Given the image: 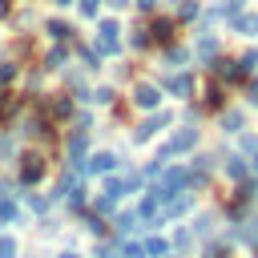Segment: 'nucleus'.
Returning a JSON list of instances; mask_svg holds the SVG:
<instances>
[{
  "label": "nucleus",
  "instance_id": "nucleus-1",
  "mask_svg": "<svg viewBox=\"0 0 258 258\" xmlns=\"http://www.w3.org/2000/svg\"><path fill=\"white\" fill-rule=\"evenodd\" d=\"M206 73H210V81H218V85H246L250 77L242 73V64H238V56H230V52H218L210 64H206Z\"/></svg>",
  "mask_w": 258,
  "mask_h": 258
},
{
  "label": "nucleus",
  "instance_id": "nucleus-2",
  "mask_svg": "<svg viewBox=\"0 0 258 258\" xmlns=\"http://www.w3.org/2000/svg\"><path fill=\"white\" fill-rule=\"evenodd\" d=\"M198 141H202V129L198 125H181V129H173L165 137V145L157 149V161H169L177 153H189V149H198Z\"/></svg>",
  "mask_w": 258,
  "mask_h": 258
},
{
  "label": "nucleus",
  "instance_id": "nucleus-3",
  "mask_svg": "<svg viewBox=\"0 0 258 258\" xmlns=\"http://www.w3.org/2000/svg\"><path fill=\"white\" fill-rule=\"evenodd\" d=\"M153 189H157L165 202H169L173 194H185V189H189V165H169V161H165V169L153 177Z\"/></svg>",
  "mask_w": 258,
  "mask_h": 258
},
{
  "label": "nucleus",
  "instance_id": "nucleus-4",
  "mask_svg": "<svg viewBox=\"0 0 258 258\" xmlns=\"http://www.w3.org/2000/svg\"><path fill=\"white\" fill-rule=\"evenodd\" d=\"M161 93H165V97H177V101H194V97H198V77H194V69L165 73V77H161Z\"/></svg>",
  "mask_w": 258,
  "mask_h": 258
},
{
  "label": "nucleus",
  "instance_id": "nucleus-5",
  "mask_svg": "<svg viewBox=\"0 0 258 258\" xmlns=\"http://www.w3.org/2000/svg\"><path fill=\"white\" fill-rule=\"evenodd\" d=\"M121 24L117 20H97V36H93V48L101 52V56H117L121 52Z\"/></svg>",
  "mask_w": 258,
  "mask_h": 258
},
{
  "label": "nucleus",
  "instance_id": "nucleus-6",
  "mask_svg": "<svg viewBox=\"0 0 258 258\" xmlns=\"http://www.w3.org/2000/svg\"><path fill=\"white\" fill-rule=\"evenodd\" d=\"M161 85H153V81H137L133 85V93H129V101L137 105V109H145V113H157L161 109Z\"/></svg>",
  "mask_w": 258,
  "mask_h": 258
},
{
  "label": "nucleus",
  "instance_id": "nucleus-7",
  "mask_svg": "<svg viewBox=\"0 0 258 258\" xmlns=\"http://www.w3.org/2000/svg\"><path fill=\"white\" fill-rule=\"evenodd\" d=\"M218 129H222L226 137H238L242 129H250V109H242V105H226V109L218 113Z\"/></svg>",
  "mask_w": 258,
  "mask_h": 258
},
{
  "label": "nucleus",
  "instance_id": "nucleus-8",
  "mask_svg": "<svg viewBox=\"0 0 258 258\" xmlns=\"http://www.w3.org/2000/svg\"><path fill=\"white\" fill-rule=\"evenodd\" d=\"M194 64H210L218 52H222V36L218 32H194Z\"/></svg>",
  "mask_w": 258,
  "mask_h": 258
},
{
  "label": "nucleus",
  "instance_id": "nucleus-9",
  "mask_svg": "<svg viewBox=\"0 0 258 258\" xmlns=\"http://www.w3.org/2000/svg\"><path fill=\"white\" fill-rule=\"evenodd\" d=\"M198 105H202V113H222L230 101H226V85H218V81H206L202 89H198Z\"/></svg>",
  "mask_w": 258,
  "mask_h": 258
},
{
  "label": "nucleus",
  "instance_id": "nucleus-10",
  "mask_svg": "<svg viewBox=\"0 0 258 258\" xmlns=\"http://www.w3.org/2000/svg\"><path fill=\"white\" fill-rule=\"evenodd\" d=\"M169 121H173V113H165V109L149 113V117H145V121H141V125L133 129V145H145V141H153V137H157V133H161V129H165Z\"/></svg>",
  "mask_w": 258,
  "mask_h": 258
},
{
  "label": "nucleus",
  "instance_id": "nucleus-11",
  "mask_svg": "<svg viewBox=\"0 0 258 258\" xmlns=\"http://www.w3.org/2000/svg\"><path fill=\"white\" fill-rule=\"evenodd\" d=\"M145 28H149V40L161 44V48L177 40V20H173V16H157V12H153V20H149Z\"/></svg>",
  "mask_w": 258,
  "mask_h": 258
},
{
  "label": "nucleus",
  "instance_id": "nucleus-12",
  "mask_svg": "<svg viewBox=\"0 0 258 258\" xmlns=\"http://www.w3.org/2000/svg\"><path fill=\"white\" fill-rule=\"evenodd\" d=\"M189 64H194V52H189L185 44L173 40V44L161 48V69H165V73H177V69H189Z\"/></svg>",
  "mask_w": 258,
  "mask_h": 258
},
{
  "label": "nucleus",
  "instance_id": "nucleus-13",
  "mask_svg": "<svg viewBox=\"0 0 258 258\" xmlns=\"http://www.w3.org/2000/svg\"><path fill=\"white\" fill-rule=\"evenodd\" d=\"M226 24H230L234 36H242V40H258V8H246V12H238V16L226 20Z\"/></svg>",
  "mask_w": 258,
  "mask_h": 258
},
{
  "label": "nucleus",
  "instance_id": "nucleus-14",
  "mask_svg": "<svg viewBox=\"0 0 258 258\" xmlns=\"http://www.w3.org/2000/svg\"><path fill=\"white\" fill-rule=\"evenodd\" d=\"M222 173H226V177L238 185V181H246V177H250V161H246V157L234 149V153H226V161H222Z\"/></svg>",
  "mask_w": 258,
  "mask_h": 258
},
{
  "label": "nucleus",
  "instance_id": "nucleus-15",
  "mask_svg": "<svg viewBox=\"0 0 258 258\" xmlns=\"http://www.w3.org/2000/svg\"><path fill=\"white\" fill-rule=\"evenodd\" d=\"M117 165H121V157H117V153H109V149H101V153L85 157V173H113Z\"/></svg>",
  "mask_w": 258,
  "mask_h": 258
},
{
  "label": "nucleus",
  "instance_id": "nucleus-16",
  "mask_svg": "<svg viewBox=\"0 0 258 258\" xmlns=\"http://www.w3.org/2000/svg\"><path fill=\"white\" fill-rule=\"evenodd\" d=\"M40 177H44V157H40V153H28V157L20 161V181H24V185H36Z\"/></svg>",
  "mask_w": 258,
  "mask_h": 258
},
{
  "label": "nucleus",
  "instance_id": "nucleus-17",
  "mask_svg": "<svg viewBox=\"0 0 258 258\" xmlns=\"http://www.w3.org/2000/svg\"><path fill=\"white\" fill-rule=\"evenodd\" d=\"M73 117V97L69 93H52L48 97V121H69Z\"/></svg>",
  "mask_w": 258,
  "mask_h": 258
},
{
  "label": "nucleus",
  "instance_id": "nucleus-18",
  "mask_svg": "<svg viewBox=\"0 0 258 258\" xmlns=\"http://www.w3.org/2000/svg\"><path fill=\"white\" fill-rule=\"evenodd\" d=\"M202 0H177V8H173V20L177 24H198V16H202Z\"/></svg>",
  "mask_w": 258,
  "mask_h": 258
},
{
  "label": "nucleus",
  "instance_id": "nucleus-19",
  "mask_svg": "<svg viewBox=\"0 0 258 258\" xmlns=\"http://www.w3.org/2000/svg\"><path fill=\"white\" fill-rule=\"evenodd\" d=\"M141 250H145V258H165V254H169V238H161V234H149V238L141 242Z\"/></svg>",
  "mask_w": 258,
  "mask_h": 258
},
{
  "label": "nucleus",
  "instance_id": "nucleus-20",
  "mask_svg": "<svg viewBox=\"0 0 258 258\" xmlns=\"http://www.w3.org/2000/svg\"><path fill=\"white\" fill-rule=\"evenodd\" d=\"M189 230H194V238H210V234H214V230H218V218H214V214H206V210H202V214H198V218H194V226H189Z\"/></svg>",
  "mask_w": 258,
  "mask_h": 258
},
{
  "label": "nucleus",
  "instance_id": "nucleus-21",
  "mask_svg": "<svg viewBox=\"0 0 258 258\" xmlns=\"http://www.w3.org/2000/svg\"><path fill=\"white\" fill-rule=\"evenodd\" d=\"M149 44H153V40H149V28H145V24L129 28V48H133V52H145Z\"/></svg>",
  "mask_w": 258,
  "mask_h": 258
},
{
  "label": "nucleus",
  "instance_id": "nucleus-22",
  "mask_svg": "<svg viewBox=\"0 0 258 258\" xmlns=\"http://www.w3.org/2000/svg\"><path fill=\"white\" fill-rule=\"evenodd\" d=\"M238 64H242V73H246V77H254V73H258V44L242 48V52H238Z\"/></svg>",
  "mask_w": 258,
  "mask_h": 258
},
{
  "label": "nucleus",
  "instance_id": "nucleus-23",
  "mask_svg": "<svg viewBox=\"0 0 258 258\" xmlns=\"http://www.w3.org/2000/svg\"><path fill=\"white\" fill-rule=\"evenodd\" d=\"M141 226V218H137V210H125V214H117V234L125 238V234H133Z\"/></svg>",
  "mask_w": 258,
  "mask_h": 258
},
{
  "label": "nucleus",
  "instance_id": "nucleus-24",
  "mask_svg": "<svg viewBox=\"0 0 258 258\" xmlns=\"http://www.w3.org/2000/svg\"><path fill=\"white\" fill-rule=\"evenodd\" d=\"M189 246H194V230H185V226H181V230H173V238H169V250L185 254Z\"/></svg>",
  "mask_w": 258,
  "mask_h": 258
},
{
  "label": "nucleus",
  "instance_id": "nucleus-25",
  "mask_svg": "<svg viewBox=\"0 0 258 258\" xmlns=\"http://www.w3.org/2000/svg\"><path fill=\"white\" fill-rule=\"evenodd\" d=\"M238 153H242V157L258 153V133H254V129H242V133H238Z\"/></svg>",
  "mask_w": 258,
  "mask_h": 258
},
{
  "label": "nucleus",
  "instance_id": "nucleus-26",
  "mask_svg": "<svg viewBox=\"0 0 258 258\" xmlns=\"http://www.w3.org/2000/svg\"><path fill=\"white\" fill-rule=\"evenodd\" d=\"M214 4L222 8V16H226V20H234L238 12H246V8H250V0H214Z\"/></svg>",
  "mask_w": 258,
  "mask_h": 258
},
{
  "label": "nucleus",
  "instance_id": "nucleus-27",
  "mask_svg": "<svg viewBox=\"0 0 258 258\" xmlns=\"http://www.w3.org/2000/svg\"><path fill=\"white\" fill-rule=\"evenodd\" d=\"M44 28H48L52 40H73V24H64V20H48Z\"/></svg>",
  "mask_w": 258,
  "mask_h": 258
},
{
  "label": "nucleus",
  "instance_id": "nucleus-28",
  "mask_svg": "<svg viewBox=\"0 0 258 258\" xmlns=\"http://www.w3.org/2000/svg\"><path fill=\"white\" fill-rule=\"evenodd\" d=\"M202 258H230V242H206Z\"/></svg>",
  "mask_w": 258,
  "mask_h": 258
},
{
  "label": "nucleus",
  "instance_id": "nucleus-29",
  "mask_svg": "<svg viewBox=\"0 0 258 258\" xmlns=\"http://www.w3.org/2000/svg\"><path fill=\"white\" fill-rule=\"evenodd\" d=\"M113 97H117V89H109V85H101V89L89 93V101H97V105H113Z\"/></svg>",
  "mask_w": 258,
  "mask_h": 258
},
{
  "label": "nucleus",
  "instance_id": "nucleus-30",
  "mask_svg": "<svg viewBox=\"0 0 258 258\" xmlns=\"http://www.w3.org/2000/svg\"><path fill=\"white\" fill-rule=\"evenodd\" d=\"M64 60H69V52H64V48H52V52L44 56V69H64Z\"/></svg>",
  "mask_w": 258,
  "mask_h": 258
},
{
  "label": "nucleus",
  "instance_id": "nucleus-31",
  "mask_svg": "<svg viewBox=\"0 0 258 258\" xmlns=\"http://www.w3.org/2000/svg\"><path fill=\"white\" fill-rule=\"evenodd\" d=\"M81 60H85V69H89V73H97V69H101V52H97V48H81Z\"/></svg>",
  "mask_w": 258,
  "mask_h": 258
},
{
  "label": "nucleus",
  "instance_id": "nucleus-32",
  "mask_svg": "<svg viewBox=\"0 0 258 258\" xmlns=\"http://www.w3.org/2000/svg\"><path fill=\"white\" fill-rule=\"evenodd\" d=\"M81 4V16L85 20H97V12H101V0H77Z\"/></svg>",
  "mask_w": 258,
  "mask_h": 258
},
{
  "label": "nucleus",
  "instance_id": "nucleus-33",
  "mask_svg": "<svg viewBox=\"0 0 258 258\" xmlns=\"http://www.w3.org/2000/svg\"><path fill=\"white\" fill-rule=\"evenodd\" d=\"M246 105H250V109H258V73L246 81Z\"/></svg>",
  "mask_w": 258,
  "mask_h": 258
},
{
  "label": "nucleus",
  "instance_id": "nucleus-34",
  "mask_svg": "<svg viewBox=\"0 0 258 258\" xmlns=\"http://www.w3.org/2000/svg\"><path fill=\"white\" fill-rule=\"evenodd\" d=\"M12 218H20V214H16V206H12L8 198H0V222H12Z\"/></svg>",
  "mask_w": 258,
  "mask_h": 258
},
{
  "label": "nucleus",
  "instance_id": "nucleus-35",
  "mask_svg": "<svg viewBox=\"0 0 258 258\" xmlns=\"http://www.w3.org/2000/svg\"><path fill=\"white\" fill-rule=\"evenodd\" d=\"M0 258H16V242L8 234H0Z\"/></svg>",
  "mask_w": 258,
  "mask_h": 258
},
{
  "label": "nucleus",
  "instance_id": "nucleus-36",
  "mask_svg": "<svg viewBox=\"0 0 258 258\" xmlns=\"http://www.w3.org/2000/svg\"><path fill=\"white\" fill-rule=\"evenodd\" d=\"M133 4H137V8H141V12H149V16H153V12H157V4H161V0H133Z\"/></svg>",
  "mask_w": 258,
  "mask_h": 258
},
{
  "label": "nucleus",
  "instance_id": "nucleus-37",
  "mask_svg": "<svg viewBox=\"0 0 258 258\" xmlns=\"http://www.w3.org/2000/svg\"><path fill=\"white\" fill-rule=\"evenodd\" d=\"M12 77H16V69L12 64H0V81H12Z\"/></svg>",
  "mask_w": 258,
  "mask_h": 258
},
{
  "label": "nucleus",
  "instance_id": "nucleus-38",
  "mask_svg": "<svg viewBox=\"0 0 258 258\" xmlns=\"http://www.w3.org/2000/svg\"><path fill=\"white\" fill-rule=\"evenodd\" d=\"M246 161H250V177H258V153H250Z\"/></svg>",
  "mask_w": 258,
  "mask_h": 258
},
{
  "label": "nucleus",
  "instance_id": "nucleus-39",
  "mask_svg": "<svg viewBox=\"0 0 258 258\" xmlns=\"http://www.w3.org/2000/svg\"><path fill=\"white\" fill-rule=\"evenodd\" d=\"M109 8H129V0H105Z\"/></svg>",
  "mask_w": 258,
  "mask_h": 258
},
{
  "label": "nucleus",
  "instance_id": "nucleus-40",
  "mask_svg": "<svg viewBox=\"0 0 258 258\" xmlns=\"http://www.w3.org/2000/svg\"><path fill=\"white\" fill-rule=\"evenodd\" d=\"M4 113H8V101H4V93H0V117H4Z\"/></svg>",
  "mask_w": 258,
  "mask_h": 258
},
{
  "label": "nucleus",
  "instance_id": "nucleus-41",
  "mask_svg": "<svg viewBox=\"0 0 258 258\" xmlns=\"http://www.w3.org/2000/svg\"><path fill=\"white\" fill-rule=\"evenodd\" d=\"M4 12H8V0H0V16H4Z\"/></svg>",
  "mask_w": 258,
  "mask_h": 258
},
{
  "label": "nucleus",
  "instance_id": "nucleus-42",
  "mask_svg": "<svg viewBox=\"0 0 258 258\" xmlns=\"http://www.w3.org/2000/svg\"><path fill=\"white\" fill-rule=\"evenodd\" d=\"M60 258H81V254H73V250H69V254H60Z\"/></svg>",
  "mask_w": 258,
  "mask_h": 258
},
{
  "label": "nucleus",
  "instance_id": "nucleus-43",
  "mask_svg": "<svg viewBox=\"0 0 258 258\" xmlns=\"http://www.w3.org/2000/svg\"><path fill=\"white\" fill-rule=\"evenodd\" d=\"M4 149H8V141H4V137H0V153H4Z\"/></svg>",
  "mask_w": 258,
  "mask_h": 258
},
{
  "label": "nucleus",
  "instance_id": "nucleus-44",
  "mask_svg": "<svg viewBox=\"0 0 258 258\" xmlns=\"http://www.w3.org/2000/svg\"><path fill=\"white\" fill-rule=\"evenodd\" d=\"M52 4H60V8H64V4H73V0H52Z\"/></svg>",
  "mask_w": 258,
  "mask_h": 258
},
{
  "label": "nucleus",
  "instance_id": "nucleus-45",
  "mask_svg": "<svg viewBox=\"0 0 258 258\" xmlns=\"http://www.w3.org/2000/svg\"><path fill=\"white\" fill-rule=\"evenodd\" d=\"M254 258H258V242H254Z\"/></svg>",
  "mask_w": 258,
  "mask_h": 258
},
{
  "label": "nucleus",
  "instance_id": "nucleus-46",
  "mask_svg": "<svg viewBox=\"0 0 258 258\" xmlns=\"http://www.w3.org/2000/svg\"><path fill=\"white\" fill-rule=\"evenodd\" d=\"M173 4H177V0H173Z\"/></svg>",
  "mask_w": 258,
  "mask_h": 258
}]
</instances>
